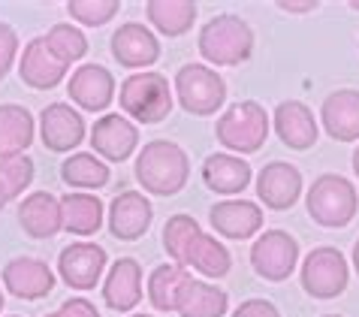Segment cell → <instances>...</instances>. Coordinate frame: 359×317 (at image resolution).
Returning <instances> with one entry per match:
<instances>
[{"label":"cell","instance_id":"cell-1","mask_svg":"<svg viewBox=\"0 0 359 317\" xmlns=\"http://www.w3.org/2000/svg\"><path fill=\"white\" fill-rule=\"evenodd\" d=\"M136 182L151 196H175L191 178V157L172 140H151L139 148L133 163Z\"/></svg>","mask_w":359,"mask_h":317},{"label":"cell","instance_id":"cell-2","mask_svg":"<svg viewBox=\"0 0 359 317\" xmlns=\"http://www.w3.org/2000/svg\"><path fill=\"white\" fill-rule=\"evenodd\" d=\"M118 103L121 112L130 118L133 124H161L163 118L172 112V88L169 79L157 70L130 73L118 88Z\"/></svg>","mask_w":359,"mask_h":317},{"label":"cell","instance_id":"cell-3","mask_svg":"<svg viewBox=\"0 0 359 317\" xmlns=\"http://www.w3.org/2000/svg\"><path fill=\"white\" fill-rule=\"evenodd\" d=\"M196 46L212 67H238L254 52V31L242 15L224 13L203 25Z\"/></svg>","mask_w":359,"mask_h":317},{"label":"cell","instance_id":"cell-4","mask_svg":"<svg viewBox=\"0 0 359 317\" xmlns=\"http://www.w3.org/2000/svg\"><path fill=\"white\" fill-rule=\"evenodd\" d=\"M269 130H272V118L257 100H238L224 109V115L215 124V136L229 154H254L260 151Z\"/></svg>","mask_w":359,"mask_h":317},{"label":"cell","instance_id":"cell-5","mask_svg":"<svg viewBox=\"0 0 359 317\" xmlns=\"http://www.w3.org/2000/svg\"><path fill=\"white\" fill-rule=\"evenodd\" d=\"M305 209L314 224L326 227V230H338V227H347L356 217L359 194H356L351 178H344L338 173H323L308 187Z\"/></svg>","mask_w":359,"mask_h":317},{"label":"cell","instance_id":"cell-6","mask_svg":"<svg viewBox=\"0 0 359 317\" xmlns=\"http://www.w3.org/2000/svg\"><path fill=\"white\" fill-rule=\"evenodd\" d=\"M172 94L178 97V106L187 115L205 118V115H217L221 106L226 103V82L221 73L205 64H184L178 67L172 79Z\"/></svg>","mask_w":359,"mask_h":317},{"label":"cell","instance_id":"cell-7","mask_svg":"<svg viewBox=\"0 0 359 317\" xmlns=\"http://www.w3.org/2000/svg\"><path fill=\"white\" fill-rule=\"evenodd\" d=\"M299 281H302V290L311 299H335L347 290V281H351L347 257L332 245L311 248L299 260Z\"/></svg>","mask_w":359,"mask_h":317},{"label":"cell","instance_id":"cell-8","mask_svg":"<svg viewBox=\"0 0 359 317\" xmlns=\"http://www.w3.org/2000/svg\"><path fill=\"white\" fill-rule=\"evenodd\" d=\"M299 260H302L299 242L287 230H266L251 245V266L263 281L272 284L287 281L296 272Z\"/></svg>","mask_w":359,"mask_h":317},{"label":"cell","instance_id":"cell-9","mask_svg":"<svg viewBox=\"0 0 359 317\" xmlns=\"http://www.w3.org/2000/svg\"><path fill=\"white\" fill-rule=\"evenodd\" d=\"M106 263H109L106 248L82 239V242L67 245L64 251L57 254V275H61V281L69 287V290L88 293L103 281Z\"/></svg>","mask_w":359,"mask_h":317},{"label":"cell","instance_id":"cell-10","mask_svg":"<svg viewBox=\"0 0 359 317\" xmlns=\"http://www.w3.org/2000/svg\"><path fill=\"white\" fill-rule=\"evenodd\" d=\"M91 151L106 163L130 161L139 148V124H133L121 112L100 115L91 127Z\"/></svg>","mask_w":359,"mask_h":317},{"label":"cell","instance_id":"cell-11","mask_svg":"<svg viewBox=\"0 0 359 317\" xmlns=\"http://www.w3.org/2000/svg\"><path fill=\"white\" fill-rule=\"evenodd\" d=\"M85 118L73 103H48L39 112V140H43L46 151L69 154L85 142Z\"/></svg>","mask_w":359,"mask_h":317},{"label":"cell","instance_id":"cell-12","mask_svg":"<svg viewBox=\"0 0 359 317\" xmlns=\"http://www.w3.org/2000/svg\"><path fill=\"white\" fill-rule=\"evenodd\" d=\"M302 173L299 166L287 163V161H272L266 163L260 173L254 175V191L269 212H287L293 209L302 196Z\"/></svg>","mask_w":359,"mask_h":317},{"label":"cell","instance_id":"cell-13","mask_svg":"<svg viewBox=\"0 0 359 317\" xmlns=\"http://www.w3.org/2000/svg\"><path fill=\"white\" fill-rule=\"evenodd\" d=\"M109 48H112L115 61L133 73L154 67L157 58H161V39L142 22H124L109 39Z\"/></svg>","mask_w":359,"mask_h":317},{"label":"cell","instance_id":"cell-14","mask_svg":"<svg viewBox=\"0 0 359 317\" xmlns=\"http://www.w3.org/2000/svg\"><path fill=\"white\" fill-rule=\"evenodd\" d=\"M67 94L82 112H106L118 97V85L103 64H82L67 79Z\"/></svg>","mask_w":359,"mask_h":317},{"label":"cell","instance_id":"cell-15","mask_svg":"<svg viewBox=\"0 0 359 317\" xmlns=\"http://www.w3.org/2000/svg\"><path fill=\"white\" fill-rule=\"evenodd\" d=\"M151 221H154V209L142 191H121L106 209L109 233H112L118 242L142 239V236L151 230Z\"/></svg>","mask_w":359,"mask_h":317},{"label":"cell","instance_id":"cell-16","mask_svg":"<svg viewBox=\"0 0 359 317\" xmlns=\"http://www.w3.org/2000/svg\"><path fill=\"white\" fill-rule=\"evenodd\" d=\"M208 224L215 227L217 236L224 239H254L263 230V209L251 200H238V196H229L221 200L208 209Z\"/></svg>","mask_w":359,"mask_h":317},{"label":"cell","instance_id":"cell-17","mask_svg":"<svg viewBox=\"0 0 359 317\" xmlns=\"http://www.w3.org/2000/svg\"><path fill=\"white\" fill-rule=\"evenodd\" d=\"M272 127L287 148L293 151H308L314 148L317 136H320V124L311 112V106H305L302 100H284L275 106L272 112Z\"/></svg>","mask_w":359,"mask_h":317},{"label":"cell","instance_id":"cell-18","mask_svg":"<svg viewBox=\"0 0 359 317\" xmlns=\"http://www.w3.org/2000/svg\"><path fill=\"white\" fill-rule=\"evenodd\" d=\"M55 272L48 269V263L36 260V257H15L4 266V287L6 293H13L15 299H43L55 290Z\"/></svg>","mask_w":359,"mask_h":317},{"label":"cell","instance_id":"cell-19","mask_svg":"<svg viewBox=\"0 0 359 317\" xmlns=\"http://www.w3.org/2000/svg\"><path fill=\"white\" fill-rule=\"evenodd\" d=\"M199 175H203V184L208 187V191L221 194V196H236L242 194L248 184L254 182V170L251 163L245 161V157L238 154H229V151H217V154H208L203 161V170H199Z\"/></svg>","mask_w":359,"mask_h":317},{"label":"cell","instance_id":"cell-20","mask_svg":"<svg viewBox=\"0 0 359 317\" xmlns=\"http://www.w3.org/2000/svg\"><path fill=\"white\" fill-rule=\"evenodd\" d=\"M142 266L133 257H121L103 278V302L112 311H133L142 302Z\"/></svg>","mask_w":359,"mask_h":317},{"label":"cell","instance_id":"cell-21","mask_svg":"<svg viewBox=\"0 0 359 317\" xmlns=\"http://www.w3.org/2000/svg\"><path fill=\"white\" fill-rule=\"evenodd\" d=\"M18 227L31 239H52L64 230L61 221V196L52 191H31L18 205Z\"/></svg>","mask_w":359,"mask_h":317},{"label":"cell","instance_id":"cell-22","mask_svg":"<svg viewBox=\"0 0 359 317\" xmlns=\"http://www.w3.org/2000/svg\"><path fill=\"white\" fill-rule=\"evenodd\" d=\"M67 70L69 67L57 64L52 55H48V48L43 43V36H34L31 43L25 46V52L18 55V76H22V82L27 88H34V91H52L67 79Z\"/></svg>","mask_w":359,"mask_h":317},{"label":"cell","instance_id":"cell-23","mask_svg":"<svg viewBox=\"0 0 359 317\" xmlns=\"http://www.w3.org/2000/svg\"><path fill=\"white\" fill-rule=\"evenodd\" d=\"M320 124L332 140L356 142L359 140V91L341 88V91L329 94L320 106Z\"/></svg>","mask_w":359,"mask_h":317},{"label":"cell","instance_id":"cell-24","mask_svg":"<svg viewBox=\"0 0 359 317\" xmlns=\"http://www.w3.org/2000/svg\"><path fill=\"white\" fill-rule=\"evenodd\" d=\"M229 309V293L217 284L187 278L175 296L178 317H224Z\"/></svg>","mask_w":359,"mask_h":317},{"label":"cell","instance_id":"cell-25","mask_svg":"<svg viewBox=\"0 0 359 317\" xmlns=\"http://www.w3.org/2000/svg\"><path fill=\"white\" fill-rule=\"evenodd\" d=\"M61 221L69 236H94L106 221V205L97 194L69 191L61 196Z\"/></svg>","mask_w":359,"mask_h":317},{"label":"cell","instance_id":"cell-26","mask_svg":"<svg viewBox=\"0 0 359 317\" xmlns=\"http://www.w3.org/2000/svg\"><path fill=\"white\" fill-rule=\"evenodd\" d=\"M182 266L184 269H196L199 275H205V278H224L229 272V266H233V257H229L226 245L221 239L199 230L184 248Z\"/></svg>","mask_w":359,"mask_h":317},{"label":"cell","instance_id":"cell-27","mask_svg":"<svg viewBox=\"0 0 359 317\" xmlns=\"http://www.w3.org/2000/svg\"><path fill=\"white\" fill-rule=\"evenodd\" d=\"M36 121L22 103H0V157H18L31 148Z\"/></svg>","mask_w":359,"mask_h":317},{"label":"cell","instance_id":"cell-28","mask_svg":"<svg viewBox=\"0 0 359 317\" xmlns=\"http://www.w3.org/2000/svg\"><path fill=\"white\" fill-rule=\"evenodd\" d=\"M61 178H64L67 187H76V191L94 194V191H100V187L109 184L112 170H109V163L100 161L94 151H73L69 157H64Z\"/></svg>","mask_w":359,"mask_h":317},{"label":"cell","instance_id":"cell-29","mask_svg":"<svg viewBox=\"0 0 359 317\" xmlns=\"http://www.w3.org/2000/svg\"><path fill=\"white\" fill-rule=\"evenodd\" d=\"M148 25L163 36H182L196 22V4L194 0H148L145 4Z\"/></svg>","mask_w":359,"mask_h":317},{"label":"cell","instance_id":"cell-30","mask_svg":"<svg viewBox=\"0 0 359 317\" xmlns=\"http://www.w3.org/2000/svg\"><path fill=\"white\" fill-rule=\"evenodd\" d=\"M187 278H191V275H187V269L178 263L154 266L151 275H148V302H151V309L175 311V296Z\"/></svg>","mask_w":359,"mask_h":317},{"label":"cell","instance_id":"cell-31","mask_svg":"<svg viewBox=\"0 0 359 317\" xmlns=\"http://www.w3.org/2000/svg\"><path fill=\"white\" fill-rule=\"evenodd\" d=\"M43 43L48 48V55H52L57 64H64V67L82 61V58L88 55V36L69 22L52 25L48 27V34H43Z\"/></svg>","mask_w":359,"mask_h":317},{"label":"cell","instance_id":"cell-32","mask_svg":"<svg viewBox=\"0 0 359 317\" xmlns=\"http://www.w3.org/2000/svg\"><path fill=\"white\" fill-rule=\"evenodd\" d=\"M36 166L27 154L18 157H0V203H13L18 200L27 187L34 184Z\"/></svg>","mask_w":359,"mask_h":317},{"label":"cell","instance_id":"cell-33","mask_svg":"<svg viewBox=\"0 0 359 317\" xmlns=\"http://www.w3.org/2000/svg\"><path fill=\"white\" fill-rule=\"evenodd\" d=\"M118 13H121L118 0H69L67 4V15L76 25H85V27H103Z\"/></svg>","mask_w":359,"mask_h":317},{"label":"cell","instance_id":"cell-34","mask_svg":"<svg viewBox=\"0 0 359 317\" xmlns=\"http://www.w3.org/2000/svg\"><path fill=\"white\" fill-rule=\"evenodd\" d=\"M199 230H203V227H199L196 217H191V215H172L169 217V221L163 224V251L169 254V260L182 266L184 248Z\"/></svg>","mask_w":359,"mask_h":317},{"label":"cell","instance_id":"cell-35","mask_svg":"<svg viewBox=\"0 0 359 317\" xmlns=\"http://www.w3.org/2000/svg\"><path fill=\"white\" fill-rule=\"evenodd\" d=\"M18 34H15V27L13 25H6V22H0V79H6L9 70L15 67L18 61Z\"/></svg>","mask_w":359,"mask_h":317},{"label":"cell","instance_id":"cell-36","mask_svg":"<svg viewBox=\"0 0 359 317\" xmlns=\"http://www.w3.org/2000/svg\"><path fill=\"white\" fill-rule=\"evenodd\" d=\"M229 317H281V311H278L269 299H260V296H254V299H245Z\"/></svg>","mask_w":359,"mask_h":317},{"label":"cell","instance_id":"cell-37","mask_svg":"<svg viewBox=\"0 0 359 317\" xmlns=\"http://www.w3.org/2000/svg\"><path fill=\"white\" fill-rule=\"evenodd\" d=\"M57 311H61L64 317H100L97 305H94V302H88L85 296H73V299H67Z\"/></svg>","mask_w":359,"mask_h":317},{"label":"cell","instance_id":"cell-38","mask_svg":"<svg viewBox=\"0 0 359 317\" xmlns=\"http://www.w3.org/2000/svg\"><path fill=\"white\" fill-rule=\"evenodd\" d=\"M278 9H281V13H293V15H305V13H314L317 6V0H305V4H296V0H278L275 4Z\"/></svg>","mask_w":359,"mask_h":317},{"label":"cell","instance_id":"cell-39","mask_svg":"<svg viewBox=\"0 0 359 317\" xmlns=\"http://www.w3.org/2000/svg\"><path fill=\"white\" fill-rule=\"evenodd\" d=\"M351 260H353V269H356V275H359V239L353 242V254H351Z\"/></svg>","mask_w":359,"mask_h":317},{"label":"cell","instance_id":"cell-40","mask_svg":"<svg viewBox=\"0 0 359 317\" xmlns=\"http://www.w3.org/2000/svg\"><path fill=\"white\" fill-rule=\"evenodd\" d=\"M351 163H353V173H356V178H359V145L353 148V157H351Z\"/></svg>","mask_w":359,"mask_h":317},{"label":"cell","instance_id":"cell-41","mask_svg":"<svg viewBox=\"0 0 359 317\" xmlns=\"http://www.w3.org/2000/svg\"><path fill=\"white\" fill-rule=\"evenodd\" d=\"M347 6H351V9H356V13H359V0H351V4H347Z\"/></svg>","mask_w":359,"mask_h":317},{"label":"cell","instance_id":"cell-42","mask_svg":"<svg viewBox=\"0 0 359 317\" xmlns=\"http://www.w3.org/2000/svg\"><path fill=\"white\" fill-rule=\"evenodd\" d=\"M130 317H154V314H145V311H136V314H130Z\"/></svg>","mask_w":359,"mask_h":317},{"label":"cell","instance_id":"cell-43","mask_svg":"<svg viewBox=\"0 0 359 317\" xmlns=\"http://www.w3.org/2000/svg\"><path fill=\"white\" fill-rule=\"evenodd\" d=\"M46 317H64L61 311H52V314H46Z\"/></svg>","mask_w":359,"mask_h":317},{"label":"cell","instance_id":"cell-44","mask_svg":"<svg viewBox=\"0 0 359 317\" xmlns=\"http://www.w3.org/2000/svg\"><path fill=\"white\" fill-rule=\"evenodd\" d=\"M0 311H4V290H0Z\"/></svg>","mask_w":359,"mask_h":317},{"label":"cell","instance_id":"cell-45","mask_svg":"<svg viewBox=\"0 0 359 317\" xmlns=\"http://www.w3.org/2000/svg\"><path fill=\"white\" fill-rule=\"evenodd\" d=\"M323 317H341V314H323Z\"/></svg>","mask_w":359,"mask_h":317},{"label":"cell","instance_id":"cell-46","mask_svg":"<svg viewBox=\"0 0 359 317\" xmlns=\"http://www.w3.org/2000/svg\"><path fill=\"white\" fill-rule=\"evenodd\" d=\"M6 317H18V314H6Z\"/></svg>","mask_w":359,"mask_h":317},{"label":"cell","instance_id":"cell-47","mask_svg":"<svg viewBox=\"0 0 359 317\" xmlns=\"http://www.w3.org/2000/svg\"><path fill=\"white\" fill-rule=\"evenodd\" d=\"M0 209H4V203H0Z\"/></svg>","mask_w":359,"mask_h":317}]
</instances>
